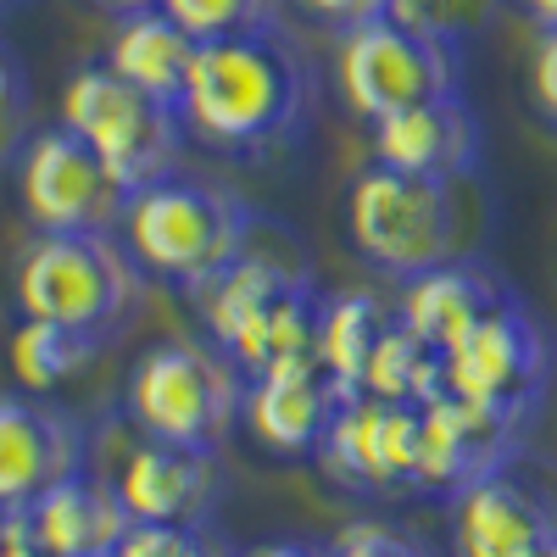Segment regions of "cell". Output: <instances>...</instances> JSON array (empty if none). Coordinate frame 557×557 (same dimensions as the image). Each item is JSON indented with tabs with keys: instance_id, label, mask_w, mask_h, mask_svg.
Segmentation results:
<instances>
[{
	"instance_id": "cell-1",
	"label": "cell",
	"mask_w": 557,
	"mask_h": 557,
	"mask_svg": "<svg viewBox=\"0 0 557 557\" xmlns=\"http://www.w3.org/2000/svg\"><path fill=\"white\" fill-rule=\"evenodd\" d=\"M307 117H312V73L285 28L196 45L178 89V123L207 151L251 162L278 157L307 134Z\"/></svg>"
},
{
	"instance_id": "cell-2",
	"label": "cell",
	"mask_w": 557,
	"mask_h": 557,
	"mask_svg": "<svg viewBox=\"0 0 557 557\" xmlns=\"http://www.w3.org/2000/svg\"><path fill=\"white\" fill-rule=\"evenodd\" d=\"M251 228H257V218L235 190L168 173L157 184L128 190L117 240L139 273L162 278V285H178V290H196L212 273H223L228 262H240L251 251Z\"/></svg>"
},
{
	"instance_id": "cell-3",
	"label": "cell",
	"mask_w": 557,
	"mask_h": 557,
	"mask_svg": "<svg viewBox=\"0 0 557 557\" xmlns=\"http://www.w3.org/2000/svg\"><path fill=\"white\" fill-rule=\"evenodd\" d=\"M196 301L207 341L240 368V374H262L278 357H301L312 351L318 330V290L307 285V273L290 262H273L262 251H246L240 262H228L212 273L207 285L184 290Z\"/></svg>"
},
{
	"instance_id": "cell-4",
	"label": "cell",
	"mask_w": 557,
	"mask_h": 557,
	"mask_svg": "<svg viewBox=\"0 0 557 557\" xmlns=\"http://www.w3.org/2000/svg\"><path fill=\"white\" fill-rule=\"evenodd\" d=\"M139 290L146 273L134 268L117 235H34L12 273L23 318L62 323L101 346L139 312Z\"/></svg>"
},
{
	"instance_id": "cell-5",
	"label": "cell",
	"mask_w": 557,
	"mask_h": 557,
	"mask_svg": "<svg viewBox=\"0 0 557 557\" xmlns=\"http://www.w3.org/2000/svg\"><path fill=\"white\" fill-rule=\"evenodd\" d=\"M123 412L146 441L218 451L246 412V374L212 341H162L128 368Z\"/></svg>"
},
{
	"instance_id": "cell-6",
	"label": "cell",
	"mask_w": 557,
	"mask_h": 557,
	"mask_svg": "<svg viewBox=\"0 0 557 557\" xmlns=\"http://www.w3.org/2000/svg\"><path fill=\"white\" fill-rule=\"evenodd\" d=\"M346 228L362 262L385 278H418L457 257V184L451 178H412L396 168H368L351 184Z\"/></svg>"
},
{
	"instance_id": "cell-7",
	"label": "cell",
	"mask_w": 557,
	"mask_h": 557,
	"mask_svg": "<svg viewBox=\"0 0 557 557\" xmlns=\"http://www.w3.org/2000/svg\"><path fill=\"white\" fill-rule=\"evenodd\" d=\"M62 128H73L84 146L107 162V173L123 184V190L168 178L173 162H178V146H184L178 107L134 89L107 62H89V67H78L67 78Z\"/></svg>"
},
{
	"instance_id": "cell-8",
	"label": "cell",
	"mask_w": 557,
	"mask_h": 557,
	"mask_svg": "<svg viewBox=\"0 0 557 557\" xmlns=\"http://www.w3.org/2000/svg\"><path fill=\"white\" fill-rule=\"evenodd\" d=\"M335 78L351 117L380 123L401 107L462 96V51L441 39H424L391 17L346 28L335 45Z\"/></svg>"
},
{
	"instance_id": "cell-9",
	"label": "cell",
	"mask_w": 557,
	"mask_h": 557,
	"mask_svg": "<svg viewBox=\"0 0 557 557\" xmlns=\"http://www.w3.org/2000/svg\"><path fill=\"white\" fill-rule=\"evenodd\" d=\"M441 374L446 396L530 424L552 385V341L524 301L502 296L469 335L441 351Z\"/></svg>"
},
{
	"instance_id": "cell-10",
	"label": "cell",
	"mask_w": 557,
	"mask_h": 557,
	"mask_svg": "<svg viewBox=\"0 0 557 557\" xmlns=\"http://www.w3.org/2000/svg\"><path fill=\"white\" fill-rule=\"evenodd\" d=\"M23 218L39 235H117L128 190L73 128H39L17 151Z\"/></svg>"
},
{
	"instance_id": "cell-11",
	"label": "cell",
	"mask_w": 557,
	"mask_h": 557,
	"mask_svg": "<svg viewBox=\"0 0 557 557\" xmlns=\"http://www.w3.org/2000/svg\"><path fill=\"white\" fill-rule=\"evenodd\" d=\"M451 557H557V480L513 457L451 496Z\"/></svg>"
},
{
	"instance_id": "cell-12",
	"label": "cell",
	"mask_w": 557,
	"mask_h": 557,
	"mask_svg": "<svg viewBox=\"0 0 557 557\" xmlns=\"http://www.w3.org/2000/svg\"><path fill=\"white\" fill-rule=\"evenodd\" d=\"M312 457L323 480L346 496H368V502L418 496V407L351 396L341 401L335 424L323 430Z\"/></svg>"
},
{
	"instance_id": "cell-13",
	"label": "cell",
	"mask_w": 557,
	"mask_h": 557,
	"mask_svg": "<svg viewBox=\"0 0 557 557\" xmlns=\"http://www.w3.org/2000/svg\"><path fill=\"white\" fill-rule=\"evenodd\" d=\"M524 430L519 418H502L491 407L457 401V396H435L418 407V496H462L474 480L507 469L524 451Z\"/></svg>"
},
{
	"instance_id": "cell-14",
	"label": "cell",
	"mask_w": 557,
	"mask_h": 557,
	"mask_svg": "<svg viewBox=\"0 0 557 557\" xmlns=\"http://www.w3.org/2000/svg\"><path fill=\"white\" fill-rule=\"evenodd\" d=\"M84 424L28 391L0 396V513H23L34 496L84 469Z\"/></svg>"
},
{
	"instance_id": "cell-15",
	"label": "cell",
	"mask_w": 557,
	"mask_h": 557,
	"mask_svg": "<svg viewBox=\"0 0 557 557\" xmlns=\"http://www.w3.org/2000/svg\"><path fill=\"white\" fill-rule=\"evenodd\" d=\"M107 480L134 524H207L212 507L223 502L218 451L168 446L146 435H134V446Z\"/></svg>"
},
{
	"instance_id": "cell-16",
	"label": "cell",
	"mask_w": 557,
	"mask_h": 557,
	"mask_svg": "<svg viewBox=\"0 0 557 557\" xmlns=\"http://www.w3.org/2000/svg\"><path fill=\"white\" fill-rule=\"evenodd\" d=\"M341 401H351L312 351L278 357L273 368L246 380V430L273 451V457H312L323 430L335 424Z\"/></svg>"
},
{
	"instance_id": "cell-17",
	"label": "cell",
	"mask_w": 557,
	"mask_h": 557,
	"mask_svg": "<svg viewBox=\"0 0 557 557\" xmlns=\"http://www.w3.org/2000/svg\"><path fill=\"white\" fill-rule=\"evenodd\" d=\"M374 128V162L412 173V178H469L480 168V123L462 107V96H441V101H418L401 107Z\"/></svg>"
},
{
	"instance_id": "cell-18",
	"label": "cell",
	"mask_w": 557,
	"mask_h": 557,
	"mask_svg": "<svg viewBox=\"0 0 557 557\" xmlns=\"http://www.w3.org/2000/svg\"><path fill=\"white\" fill-rule=\"evenodd\" d=\"M128 524L134 519L123 513L112 480L107 474H84V469L23 507V530H28V541L45 557H101V552H117Z\"/></svg>"
},
{
	"instance_id": "cell-19",
	"label": "cell",
	"mask_w": 557,
	"mask_h": 557,
	"mask_svg": "<svg viewBox=\"0 0 557 557\" xmlns=\"http://www.w3.org/2000/svg\"><path fill=\"white\" fill-rule=\"evenodd\" d=\"M502 296L507 290L496 285L480 262L451 257V262H441L430 273L407 278L401 296H396V323H401L407 335L424 341L430 351H446V346H457L462 335H469Z\"/></svg>"
},
{
	"instance_id": "cell-20",
	"label": "cell",
	"mask_w": 557,
	"mask_h": 557,
	"mask_svg": "<svg viewBox=\"0 0 557 557\" xmlns=\"http://www.w3.org/2000/svg\"><path fill=\"white\" fill-rule=\"evenodd\" d=\"M190 57H196V39L173 17H162L157 7L123 12L112 28V45H107V67L117 78H128L134 89H146L157 101H173V107H178L184 73H190Z\"/></svg>"
},
{
	"instance_id": "cell-21",
	"label": "cell",
	"mask_w": 557,
	"mask_h": 557,
	"mask_svg": "<svg viewBox=\"0 0 557 557\" xmlns=\"http://www.w3.org/2000/svg\"><path fill=\"white\" fill-rule=\"evenodd\" d=\"M391 307L380 296H362V290H346V296H323L318 301V330H312V357L323 362L346 396H357L362 385V368H368V351L374 341L391 330Z\"/></svg>"
},
{
	"instance_id": "cell-22",
	"label": "cell",
	"mask_w": 557,
	"mask_h": 557,
	"mask_svg": "<svg viewBox=\"0 0 557 557\" xmlns=\"http://www.w3.org/2000/svg\"><path fill=\"white\" fill-rule=\"evenodd\" d=\"M357 396H380V401H407V407H424L435 396H446V374H441V351H430L418 335H407L401 323L391 318V330L374 341L362 368V385Z\"/></svg>"
},
{
	"instance_id": "cell-23",
	"label": "cell",
	"mask_w": 557,
	"mask_h": 557,
	"mask_svg": "<svg viewBox=\"0 0 557 557\" xmlns=\"http://www.w3.org/2000/svg\"><path fill=\"white\" fill-rule=\"evenodd\" d=\"M101 341H89V335H73L62 330V323H39V318H23L17 330H12V380L28 391V396H45V391H57L67 385L73 374H84L89 362H96Z\"/></svg>"
},
{
	"instance_id": "cell-24",
	"label": "cell",
	"mask_w": 557,
	"mask_h": 557,
	"mask_svg": "<svg viewBox=\"0 0 557 557\" xmlns=\"http://www.w3.org/2000/svg\"><path fill=\"white\" fill-rule=\"evenodd\" d=\"M278 7H285V0H157V12L173 17L196 45L278 28Z\"/></svg>"
},
{
	"instance_id": "cell-25",
	"label": "cell",
	"mask_w": 557,
	"mask_h": 557,
	"mask_svg": "<svg viewBox=\"0 0 557 557\" xmlns=\"http://www.w3.org/2000/svg\"><path fill=\"white\" fill-rule=\"evenodd\" d=\"M385 17L412 28V34H424V39H441V45H457L462 51V39H474V34L491 28L496 0H391Z\"/></svg>"
},
{
	"instance_id": "cell-26",
	"label": "cell",
	"mask_w": 557,
	"mask_h": 557,
	"mask_svg": "<svg viewBox=\"0 0 557 557\" xmlns=\"http://www.w3.org/2000/svg\"><path fill=\"white\" fill-rule=\"evenodd\" d=\"M117 557H235L212 524H128Z\"/></svg>"
},
{
	"instance_id": "cell-27",
	"label": "cell",
	"mask_w": 557,
	"mask_h": 557,
	"mask_svg": "<svg viewBox=\"0 0 557 557\" xmlns=\"http://www.w3.org/2000/svg\"><path fill=\"white\" fill-rule=\"evenodd\" d=\"M330 557H441L424 535H412L391 519H357L335 535Z\"/></svg>"
},
{
	"instance_id": "cell-28",
	"label": "cell",
	"mask_w": 557,
	"mask_h": 557,
	"mask_svg": "<svg viewBox=\"0 0 557 557\" xmlns=\"http://www.w3.org/2000/svg\"><path fill=\"white\" fill-rule=\"evenodd\" d=\"M23 112H28L23 67L12 57V45L0 39V162H17V151H23Z\"/></svg>"
},
{
	"instance_id": "cell-29",
	"label": "cell",
	"mask_w": 557,
	"mask_h": 557,
	"mask_svg": "<svg viewBox=\"0 0 557 557\" xmlns=\"http://www.w3.org/2000/svg\"><path fill=\"white\" fill-rule=\"evenodd\" d=\"M530 107L557 134V28H541L535 51H530Z\"/></svg>"
},
{
	"instance_id": "cell-30",
	"label": "cell",
	"mask_w": 557,
	"mask_h": 557,
	"mask_svg": "<svg viewBox=\"0 0 557 557\" xmlns=\"http://www.w3.org/2000/svg\"><path fill=\"white\" fill-rule=\"evenodd\" d=\"M385 7H391V0H296L301 17H312L318 28H335V34L385 17Z\"/></svg>"
},
{
	"instance_id": "cell-31",
	"label": "cell",
	"mask_w": 557,
	"mask_h": 557,
	"mask_svg": "<svg viewBox=\"0 0 557 557\" xmlns=\"http://www.w3.org/2000/svg\"><path fill=\"white\" fill-rule=\"evenodd\" d=\"M0 557H45L28 530H23V513H0Z\"/></svg>"
},
{
	"instance_id": "cell-32",
	"label": "cell",
	"mask_w": 557,
	"mask_h": 557,
	"mask_svg": "<svg viewBox=\"0 0 557 557\" xmlns=\"http://www.w3.org/2000/svg\"><path fill=\"white\" fill-rule=\"evenodd\" d=\"M235 557H330V546H318V541H262V546L235 552Z\"/></svg>"
},
{
	"instance_id": "cell-33",
	"label": "cell",
	"mask_w": 557,
	"mask_h": 557,
	"mask_svg": "<svg viewBox=\"0 0 557 557\" xmlns=\"http://www.w3.org/2000/svg\"><path fill=\"white\" fill-rule=\"evenodd\" d=\"M519 12H524L535 28H557V0H519Z\"/></svg>"
},
{
	"instance_id": "cell-34",
	"label": "cell",
	"mask_w": 557,
	"mask_h": 557,
	"mask_svg": "<svg viewBox=\"0 0 557 557\" xmlns=\"http://www.w3.org/2000/svg\"><path fill=\"white\" fill-rule=\"evenodd\" d=\"M96 7H107V12H146V7H157V0H96Z\"/></svg>"
},
{
	"instance_id": "cell-35",
	"label": "cell",
	"mask_w": 557,
	"mask_h": 557,
	"mask_svg": "<svg viewBox=\"0 0 557 557\" xmlns=\"http://www.w3.org/2000/svg\"><path fill=\"white\" fill-rule=\"evenodd\" d=\"M0 7H17V0H0Z\"/></svg>"
},
{
	"instance_id": "cell-36",
	"label": "cell",
	"mask_w": 557,
	"mask_h": 557,
	"mask_svg": "<svg viewBox=\"0 0 557 557\" xmlns=\"http://www.w3.org/2000/svg\"><path fill=\"white\" fill-rule=\"evenodd\" d=\"M101 557H117V552H101Z\"/></svg>"
}]
</instances>
